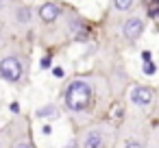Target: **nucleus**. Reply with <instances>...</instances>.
<instances>
[{"mask_svg":"<svg viewBox=\"0 0 159 148\" xmlns=\"http://www.w3.org/2000/svg\"><path fill=\"white\" fill-rule=\"evenodd\" d=\"M92 100V87L87 81H72L66 89V105L70 111H83L87 109Z\"/></svg>","mask_w":159,"mask_h":148,"instance_id":"obj_1","label":"nucleus"},{"mask_svg":"<svg viewBox=\"0 0 159 148\" xmlns=\"http://www.w3.org/2000/svg\"><path fill=\"white\" fill-rule=\"evenodd\" d=\"M0 76L9 83H18L22 78V61L16 57H5L0 61Z\"/></svg>","mask_w":159,"mask_h":148,"instance_id":"obj_2","label":"nucleus"},{"mask_svg":"<svg viewBox=\"0 0 159 148\" xmlns=\"http://www.w3.org/2000/svg\"><path fill=\"white\" fill-rule=\"evenodd\" d=\"M142 33H144V20H142V18H131V20H126L124 26H122V35H124L129 42L139 39Z\"/></svg>","mask_w":159,"mask_h":148,"instance_id":"obj_3","label":"nucleus"},{"mask_svg":"<svg viewBox=\"0 0 159 148\" xmlns=\"http://www.w3.org/2000/svg\"><path fill=\"white\" fill-rule=\"evenodd\" d=\"M131 102L137 105V107H148L152 102V92L148 87H133L131 89Z\"/></svg>","mask_w":159,"mask_h":148,"instance_id":"obj_4","label":"nucleus"},{"mask_svg":"<svg viewBox=\"0 0 159 148\" xmlns=\"http://www.w3.org/2000/svg\"><path fill=\"white\" fill-rule=\"evenodd\" d=\"M59 16H61V7L55 5V2H46V5H42V9H39V18H42L44 22H55Z\"/></svg>","mask_w":159,"mask_h":148,"instance_id":"obj_5","label":"nucleus"},{"mask_svg":"<svg viewBox=\"0 0 159 148\" xmlns=\"http://www.w3.org/2000/svg\"><path fill=\"white\" fill-rule=\"evenodd\" d=\"M83 148H102V133L100 131H89L83 139Z\"/></svg>","mask_w":159,"mask_h":148,"instance_id":"obj_6","label":"nucleus"},{"mask_svg":"<svg viewBox=\"0 0 159 148\" xmlns=\"http://www.w3.org/2000/svg\"><path fill=\"white\" fill-rule=\"evenodd\" d=\"M37 118H59V109L55 107V105H46V107H42V109H37V113H35Z\"/></svg>","mask_w":159,"mask_h":148,"instance_id":"obj_7","label":"nucleus"},{"mask_svg":"<svg viewBox=\"0 0 159 148\" xmlns=\"http://www.w3.org/2000/svg\"><path fill=\"white\" fill-rule=\"evenodd\" d=\"M16 20H18V22H22V24H26V22L31 20V9H26V7H20V9L16 11Z\"/></svg>","mask_w":159,"mask_h":148,"instance_id":"obj_8","label":"nucleus"},{"mask_svg":"<svg viewBox=\"0 0 159 148\" xmlns=\"http://www.w3.org/2000/svg\"><path fill=\"white\" fill-rule=\"evenodd\" d=\"M113 7L116 11H129L133 7V0H113Z\"/></svg>","mask_w":159,"mask_h":148,"instance_id":"obj_9","label":"nucleus"},{"mask_svg":"<svg viewBox=\"0 0 159 148\" xmlns=\"http://www.w3.org/2000/svg\"><path fill=\"white\" fill-rule=\"evenodd\" d=\"M155 70H157V65H155L152 61L146 59V63H144V72H146V74H155Z\"/></svg>","mask_w":159,"mask_h":148,"instance_id":"obj_10","label":"nucleus"},{"mask_svg":"<svg viewBox=\"0 0 159 148\" xmlns=\"http://www.w3.org/2000/svg\"><path fill=\"white\" fill-rule=\"evenodd\" d=\"M124 148H144V146H142V144H137V141H129Z\"/></svg>","mask_w":159,"mask_h":148,"instance_id":"obj_11","label":"nucleus"},{"mask_svg":"<svg viewBox=\"0 0 159 148\" xmlns=\"http://www.w3.org/2000/svg\"><path fill=\"white\" fill-rule=\"evenodd\" d=\"M13 148H31V146H29V144H16Z\"/></svg>","mask_w":159,"mask_h":148,"instance_id":"obj_12","label":"nucleus"},{"mask_svg":"<svg viewBox=\"0 0 159 148\" xmlns=\"http://www.w3.org/2000/svg\"><path fill=\"white\" fill-rule=\"evenodd\" d=\"M66 148H76V146H72V144H70V146H66Z\"/></svg>","mask_w":159,"mask_h":148,"instance_id":"obj_13","label":"nucleus"},{"mask_svg":"<svg viewBox=\"0 0 159 148\" xmlns=\"http://www.w3.org/2000/svg\"><path fill=\"white\" fill-rule=\"evenodd\" d=\"M0 42H2V33H0Z\"/></svg>","mask_w":159,"mask_h":148,"instance_id":"obj_14","label":"nucleus"},{"mask_svg":"<svg viewBox=\"0 0 159 148\" xmlns=\"http://www.w3.org/2000/svg\"><path fill=\"white\" fill-rule=\"evenodd\" d=\"M0 9H2V2H0Z\"/></svg>","mask_w":159,"mask_h":148,"instance_id":"obj_15","label":"nucleus"}]
</instances>
